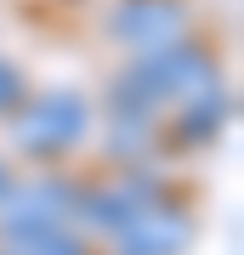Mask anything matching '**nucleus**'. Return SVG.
Here are the masks:
<instances>
[{
	"label": "nucleus",
	"instance_id": "obj_1",
	"mask_svg": "<svg viewBox=\"0 0 244 255\" xmlns=\"http://www.w3.org/2000/svg\"><path fill=\"white\" fill-rule=\"evenodd\" d=\"M91 125H97L91 102H85L80 91H68V85H57V91H28L23 108L6 119L11 147H17L23 159L45 164V170L80 159L85 142H91Z\"/></svg>",
	"mask_w": 244,
	"mask_h": 255
},
{
	"label": "nucleus",
	"instance_id": "obj_2",
	"mask_svg": "<svg viewBox=\"0 0 244 255\" xmlns=\"http://www.w3.org/2000/svg\"><path fill=\"white\" fill-rule=\"evenodd\" d=\"M188 34H193V0H114L108 6V40L125 63L154 57Z\"/></svg>",
	"mask_w": 244,
	"mask_h": 255
},
{
	"label": "nucleus",
	"instance_id": "obj_3",
	"mask_svg": "<svg viewBox=\"0 0 244 255\" xmlns=\"http://www.w3.org/2000/svg\"><path fill=\"white\" fill-rule=\"evenodd\" d=\"M0 255H97L80 221H11L0 216Z\"/></svg>",
	"mask_w": 244,
	"mask_h": 255
},
{
	"label": "nucleus",
	"instance_id": "obj_4",
	"mask_svg": "<svg viewBox=\"0 0 244 255\" xmlns=\"http://www.w3.org/2000/svg\"><path fill=\"white\" fill-rule=\"evenodd\" d=\"M23 97H28V80H23V68L11 63V57H0V125H6V119L23 108Z\"/></svg>",
	"mask_w": 244,
	"mask_h": 255
},
{
	"label": "nucleus",
	"instance_id": "obj_5",
	"mask_svg": "<svg viewBox=\"0 0 244 255\" xmlns=\"http://www.w3.org/2000/svg\"><path fill=\"white\" fill-rule=\"evenodd\" d=\"M11 182H17V176H11V164L0 159V199H6V193H11Z\"/></svg>",
	"mask_w": 244,
	"mask_h": 255
}]
</instances>
